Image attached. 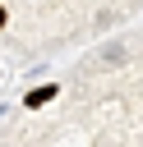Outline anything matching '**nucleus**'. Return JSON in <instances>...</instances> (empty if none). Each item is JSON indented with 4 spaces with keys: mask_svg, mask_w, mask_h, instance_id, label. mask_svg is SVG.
Listing matches in <instances>:
<instances>
[{
    "mask_svg": "<svg viewBox=\"0 0 143 147\" xmlns=\"http://www.w3.org/2000/svg\"><path fill=\"white\" fill-rule=\"evenodd\" d=\"M0 28H5V9H0Z\"/></svg>",
    "mask_w": 143,
    "mask_h": 147,
    "instance_id": "2",
    "label": "nucleus"
},
{
    "mask_svg": "<svg viewBox=\"0 0 143 147\" xmlns=\"http://www.w3.org/2000/svg\"><path fill=\"white\" fill-rule=\"evenodd\" d=\"M46 101H55V83H46V87H37V92H28V96H23V106H28V110H37V106H46Z\"/></svg>",
    "mask_w": 143,
    "mask_h": 147,
    "instance_id": "1",
    "label": "nucleus"
}]
</instances>
